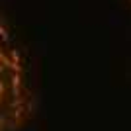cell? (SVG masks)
Masks as SVG:
<instances>
[{"mask_svg": "<svg viewBox=\"0 0 131 131\" xmlns=\"http://www.w3.org/2000/svg\"><path fill=\"white\" fill-rule=\"evenodd\" d=\"M12 86H14V92L18 94V88H20V72L12 74Z\"/></svg>", "mask_w": 131, "mask_h": 131, "instance_id": "cell-1", "label": "cell"}, {"mask_svg": "<svg viewBox=\"0 0 131 131\" xmlns=\"http://www.w3.org/2000/svg\"><path fill=\"white\" fill-rule=\"evenodd\" d=\"M0 71H2V67H0Z\"/></svg>", "mask_w": 131, "mask_h": 131, "instance_id": "cell-5", "label": "cell"}, {"mask_svg": "<svg viewBox=\"0 0 131 131\" xmlns=\"http://www.w3.org/2000/svg\"><path fill=\"white\" fill-rule=\"evenodd\" d=\"M2 92H4V84H2V80H0V96H2Z\"/></svg>", "mask_w": 131, "mask_h": 131, "instance_id": "cell-4", "label": "cell"}, {"mask_svg": "<svg viewBox=\"0 0 131 131\" xmlns=\"http://www.w3.org/2000/svg\"><path fill=\"white\" fill-rule=\"evenodd\" d=\"M10 55H12V61H14V63H18V57H20V55H18V51H16V49H12Z\"/></svg>", "mask_w": 131, "mask_h": 131, "instance_id": "cell-2", "label": "cell"}, {"mask_svg": "<svg viewBox=\"0 0 131 131\" xmlns=\"http://www.w3.org/2000/svg\"><path fill=\"white\" fill-rule=\"evenodd\" d=\"M0 37H2V39H8V33H6V29L2 27V24H0Z\"/></svg>", "mask_w": 131, "mask_h": 131, "instance_id": "cell-3", "label": "cell"}]
</instances>
